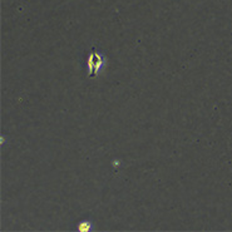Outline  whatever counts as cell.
I'll list each match as a JSON object with an SVG mask.
<instances>
[{"instance_id":"cell-2","label":"cell","mask_w":232,"mask_h":232,"mask_svg":"<svg viewBox=\"0 0 232 232\" xmlns=\"http://www.w3.org/2000/svg\"><path fill=\"white\" fill-rule=\"evenodd\" d=\"M79 231H82V232H84V231H88L89 228H90V226H89V223L88 222H83V223H80L79 224Z\"/></svg>"},{"instance_id":"cell-1","label":"cell","mask_w":232,"mask_h":232,"mask_svg":"<svg viewBox=\"0 0 232 232\" xmlns=\"http://www.w3.org/2000/svg\"><path fill=\"white\" fill-rule=\"evenodd\" d=\"M100 56L99 55H97L95 53L94 54H92V56H90V60H89V65H90V75H94L95 74V70L98 69V66L100 65Z\"/></svg>"}]
</instances>
